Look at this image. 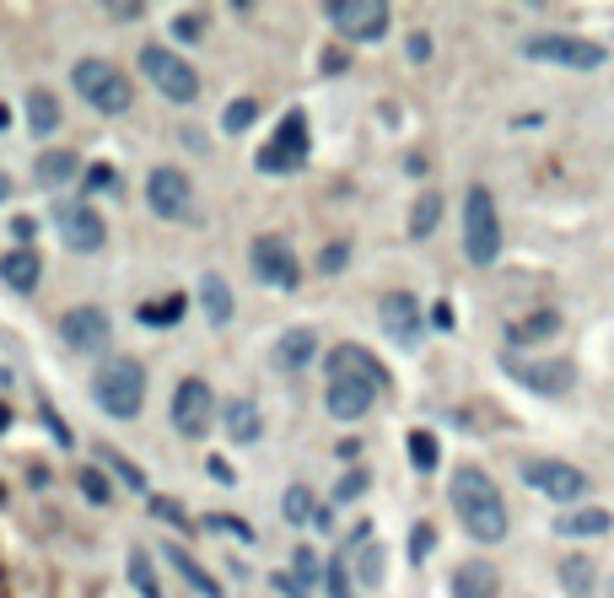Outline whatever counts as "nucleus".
Listing matches in <instances>:
<instances>
[{
  "instance_id": "nucleus-5",
  "label": "nucleus",
  "mask_w": 614,
  "mask_h": 598,
  "mask_svg": "<svg viewBox=\"0 0 614 598\" xmlns=\"http://www.w3.org/2000/svg\"><path fill=\"white\" fill-rule=\"evenodd\" d=\"M141 76H146L167 102L200 98V70H195L189 59H178L173 50H162V44H146V50H141Z\"/></svg>"
},
{
  "instance_id": "nucleus-20",
  "label": "nucleus",
  "mask_w": 614,
  "mask_h": 598,
  "mask_svg": "<svg viewBox=\"0 0 614 598\" xmlns=\"http://www.w3.org/2000/svg\"><path fill=\"white\" fill-rule=\"evenodd\" d=\"M313 356H318V335H313V329H286V335L275 340V350H270V367H275V372H303Z\"/></svg>"
},
{
  "instance_id": "nucleus-29",
  "label": "nucleus",
  "mask_w": 614,
  "mask_h": 598,
  "mask_svg": "<svg viewBox=\"0 0 614 598\" xmlns=\"http://www.w3.org/2000/svg\"><path fill=\"white\" fill-rule=\"evenodd\" d=\"M167 561L178 566V577H184V583H189L200 598H221V583H216V577H205V572L189 561V555H184V550H167Z\"/></svg>"
},
{
  "instance_id": "nucleus-2",
  "label": "nucleus",
  "mask_w": 614,
  "mask_h": 598,
  "mask_svg": "<svg viewBox=\"0 0 614 598\" xmlns=\"http://www.w3.org/2000/svg\"><path fill=\"white\" fill-rule=\"evenodd\" d=\"M92 399H98L102 415L113 421H135L141 404H146V367L135 356H108L92 378Z\"/></svg>"
},
{
  "instance_id": "nucleus-49",
  "label": "nucleus",
  "mask_w": 614,
  "mask_h": 598,
  "mask_svg": "<svg viewBox=\"0 0 614 598\" xmlns=\"http://www.w3.org/2000/svg\"><path fill=\"white\" fill-rule=\"evenodd\" d=\"M610 598H614V583H610Z\"/></svg>"
},
{
  "instance_id": "nucleus-24",
  "label": "nucleus",
  "mask_w": 614,
  "mask_h": 598,
  "mask_svg": "<svg viewBox=\"0 0 614 598\" xmlns=\"http://www.w3.org/2000/svg\"><path fill=\"white\" fill-rule=\"evenodd\" d=\"M550 335H561V313H556V307H539V313L517 318L507 329L512 346H539V340H550Z\"/></svg>"
},
{
  "instance_id": "nucleus-13",
  "label": "nucleus",
  "mask_w": 614,
  "mask_h": 598,
  "mask_svg": "<svg viewBox=\"0 0 614 598\" xmlns=\"http://www.w3.org/2000/svg\"><path fill=\"white\" fill-rule=\"evenodd\" d=\"M59 335H65V346L81 350V356H92V350L108 346V335H113V324H108V313L92 307V302H81V307H70L65 318H59Z\"/></svg>"
},
{
  "instance_id": "nucleus-14",
  "label": "nucleus",
  "mask_w": 614,
  "mask_h": 598,
  "mask_svg": "<svg viewBox=\"0 0 614 598\" xmlns=\"http://www.w3.org/2000/svg\"><path fill=\"white\" fill-rule=\"evenodd\" d=\"M254 275L264 281V286L292 292V286L303 281V264H297V253L286 249L281 238H259V243H254Z\"/></svg>"
},
{
  "instance_id": "nucleus-7",
  "label": "nucleus",
  "mask_w": 614,
  "mask_h": 598,
  "mask_svg": "<svg viewBox=\"0 0 614 598\" xmlns=\"http://www.w3.org/2000/svg\"><path fill=\"white\" fill-rule=\"evenodd\" d=\"M303 162H307V119L292 108V113L275 124V135L259 146L254 167H259V173H275V178H281V173H297Z\"/></svg>"
},
{
  "instance_id": "nucleus-17",
  "label": "nucleus",
  "mask_w": 614,
  "mask_h": 598,
  "mask_svg": "<svg viewBox=\"0 0 614 598\" xmlns=\"http://www.w3.org/2000/svg\"><path fill=\"white\" fill-rule=\"evenodd\" d=\"M512 378H517L523 389L550 394V399L571 389V367H566V361H512Z\"/></svg>"
},
{
  "instance_id": "nucleus-21",
  "label": "nucleus",
  "mask_w": 614,
  "mask_h": 598,
  "mask_svg": "<svg viewBox=\"0 0 614 598\" xmlns=\"http://www.w3.org/2000/svg\"><path fill=\"white\" fill-rule=\"evenodd\" d=\"M377 313H383V329H388V335H399L405 346H415V340H420V307H415V297H409V292H388Z\"/></svg>"
},
{
  "instance_id": "nucleus-23",
  "label": "nucleus",
  "mask_w": 614,
  "mask_h": 598,
  "mask_svg": "<svg viewBox=\"0 0 614 598\" xmlns=\"http://www.w3.org/2000/svg\"><path fill=\"white\" fill-rule=\"evenodd\" d=\"M610 529H614L610 507H571V512L556 518V534L561 540H593V534H610Z\"/></svg>"
},
{
  "instance_id": "nucleus-4",
  "label": "nucleus",
  "mask_w": 614,
  "mask_h": 598,
  "mask_svg": "<svg viewBox=\"0 0 614 598\" xmlns=\"http://www.w3.org/2000/svg\"><path fill=\"white\" fill-rule=\"evenodd\" d=\"M70 87H76L81 98L92 102L98 113H130V102H135L130 76H124L119 65H108V59H76V70H70Z\"/></svg>"
},
{
  "instance_id": "nucleus-6",
  "label": "nucleus",
  "mask_w": 614,
  "mask_h": 598,
  "mask_svg": "<svg viewBox=\"0 0 614 598\" xmlns=\"http://www.w3.org/2000/svg\"><path fill=\"white\" fill-rule=\"evenodd\" d=\"M528 59H545V65H566V70H599L610 54L604 44H593V39H577V33H534L528 44H523Z\"/></svg>"
},
{
  "instance_id": "nucleus-11",
  "label": "nucleus",
  "mask_w": 614,
  "mask_h": 598,
  "mask_svg": "<svg viewBox=\"0 0 614 598\" xmlns=\"http://www.w3.org/2000/svg\"><path fill=\"white\" fill-rule=\"evenodd\" d=\"M54 221H59V243L70 253H98L108 243V221H102L92 205L65 199V205H54Z\"/></svg>"
},
{
  "instance_id": "nucleus-10",
  "label": "nucleus",
  "mask_w": 614,
  "mask_h": 598,
  "mask_svg": "<svg viewBox=\"0 0 614 598\" xmlns=\"http://www.w3.org/2000/svg\"><path fill=\"white\" fill-rule=\"evenodd\" d=\"M173 426H178V437H205L216 426V394L205 378H184L173 389Z\"/></svg>"
},
{
  "instance_id": "nucleus-38",
  "label": "nucleus",
  "mask_w": 614,
  "mask_h": 598,
  "mask_svg": "<svg viewBox=\"0 0 614 598\" xmlns=\"http://www.w3.org/2000/svg\"><path fill=\"white\" fill-rule=\"evenodd\" d=\"M377 577H383V550H377V545H366V550H361V583L372 588Z\"/></svg>"
},
{
  "instance_id": "nucleus-19",
  "label": "nucleus",
  "mask_w": 614,
  "mask_h": 598,
  "mask_svg": "<svg viewBox=\"0 0 614 598\" xmlns=\"http://www.w3.org/2000/svg\"><path fill=\"white\" fill-rule=\"evenodd\" d=\"M216 415H221V432H227L232 443H259V432H264L254 399H221Z\"/></svg>"
},
{
  "instance_id": "nucleus-18",
  "label": "nucleus",
  "mask_w": 614,
  "mask_h": 598,
  "mask_svg": "<svg viewBox=\"0 0 614 598\" xmlns=\"http://www.w3.org/2000/svg\"><path fill=\"white\" fill-rule=\"evenodd\" d=\"M39 275H44V259L39 249H6L0 253V281H6V292H39Z\"/></svg>"
},
{
  "instance_id": "nucleus-48",
  "label": "nucleus",
  "mask_w": 614,
  "mask_h": 598,
  "mask_svg": "<svg viewBox=\"0 0 614 598\" xmlns=\"http://www.w3.org/2000/svg\"><path fill=\"white\" fill-rule=\"evenodd\" d=\"M6 124H11V113H6V108H0V130H6Z\"/></svg>"
},
{
  "instance_id": "nucleus-12",
  "label": "nucleus",
  "mask_w": 614,
  "mask_h": 598,
  "mask_svg": "<svg viewBox=\"0 0 614 598\" xmlns=\"http://www.w3.org/2000/svg\"><path fill=\"white\" fill-rule=\"evenodd\" d=\"M329 22L357 44H377L388 33V6L383 0H329Z\"/></svg>"
},
{
  "instance_id": "nucleus-32",
  "label": "nucleus",
  "mask_w": 614,
  "mask_h": 598,
  "mask_svg": "<svg viewBox=\"0 0 614 598\" xmlns=\"http://www.w3.org/2000/svg\"><path fill=\"white\" fill-rule=\"evenodd\" d=\"M254 119H259V102L254 98H238V102H227V113H221V130H227V135H243Z\"/></svg>"
},
{
  "instance_id": "nucleus-33",
  "label": "nucleus",
  "mask_w": 614,
  "mask_h": 598,
  "mask_svg": "<svg viewBox=\"0 0 614 598\" xmlns=\"http://www.w3.org/2000/svg\"><path fill=\"white\" fill-rule=\"evenodd\" d=\"M409 458H415V469H420V475H426V469H437V464H442L437 437H431V432H409Z\"/></svg>"
},
{
  "instance_id": "nucleus-46",
  "label": "nucleus",
  "mask_w": 614,
  "mask_h": 598,
  "mask_svg": "<svg viewBox=\"0 0 614 598\" xmlns=\"http://www.w3.org/2000/svg\"><path fill=\"white\" fill-rule=\"evenodd\" d=\"M6 426H11V410H6V404H0V432H6Z\"/></svg>"
},
{
  "instance_id": "nucleus-30",
  "label": "nucleus",
  "mask_w": 614,
  "mask_h": 598,
  "mask_svg": "<svg viewBox=\"0 0 614 598\" xmlns=\"http://www.w3.org/2000/svg\"><path fill=\"white\" fill-rule=\"evenodd\" d=\"M437 221H442V195H420L409 210V238H431Z\"/></svg>"
},
{
  "instance_id": "nucleus-34",
  "label": "nucleus",
  "mask_w": 614,
  "mask_h": 598,
  "mask_svg": "<svg viewBox=\"0 0 614 598\" xmlns=\"http://www.w3.org/2000/svg\"><path fill=\"white\" fill-rule=\"evenodd\" d=\"M281 518L292 523V529H303L307 518H313V497H307V486H292L286 501H281Z\"/></svg>"
},
{
  "instance_id": "nucleus-22",
  "label": "nucleus",
  "mask_w": 614,
  "mask_h": 598,
  "mask_svg": "<svg viewBox=\"0 0 614 598\" xmlns=\"http://www.w3.org/2000/svg\"><path fill=\"white\" fill-rule=\"evenodd\" d=\"M502 594V572L491 561H463L453 572V598H496Z\"/></svg>"
},
{
  "instance_id": "nucleus-43",
  "label": "nucleus",
  "mask_w": 614,
  "mask_h": 598,
  "mask_svg": "<svg viewBox=\"0 0 614 598\" xmlns=\"http://www.w3.org/2000/svg\"><path fill=\"white\" fill-rule=\"evenodd\" d=\"M329 598H351V583H346V561L329 566Z\"/></svg>"
},
{
  "instance_id": "nucleus-44",
  "label": "nucleus",
  "mask_w": 614,
  "mask_h": 598,
  "mask_svg": "<svg viewBox=\"0 0 614 598\" xmlns=\"http://www.w3.org/2000/svg\"><path fill=\"white\" fill-rule=\"evenodd\" d=\"M297 577H303V583H313V577H318V555H313V550H297Z\"/></svg>"
},
{
  "instance_id": "nucleus-41",
  "label": "nucleus",
  "mask_w": 614,
  "mask_h": 598,
  "mask_svg": "<svg viewBox=\"0 0 614 598\" xmlns=\"http://www.w3.org/2000/svg\"><path fill=\"white\" fill-rule=\"evenodd\" d=\"M102 464H113V469H119V475H124V480H130V486H135V491H146V475H141V469H135V464H124V458H119V453H102Z\"/></svg>"
},
{
  "instance_id": "nucleus-26",
  "label": "nucleus",
  "mask_w": 614,
  "mask_h": 598,
  "mask_svg": "<svg viewBox=\"0 0 614 598\" xmlns=\"http://www.w3.org/2000/svg\"><path fill=\"white\" fill-rule=\"evenodd\" d=\"M28 124H33V135L59 130V102H54V93H44V87H33V93H28Z\"/></svg>"
},
{
  "instance_id": "nucleus-45",
  "label": "nucleus",
  "mask_w": 614,
  "mask_h": 598,
  "mask_svg": "<svg viewBox=\"0 0 614 598\" xmlns=\"http://www.w3.org/2000/svg\"><path fill=\"white\" fill-rule=\"evenodd\" d=\"M431 54V39L426 33H409V59H426Z\"/></svg>"
},
{
  "instance_id": "nucleus-37",
  "label": "nucleus",
  "mask_w": 614,
  "mask_h": 598,
  "mask_svg": "<svg viewBox=\"0 0 614 598\" xmlns=\"http://www.w3.org/2000/svg\"><path fill=\"white\" fill-rule=\"evenodd\" d=\"M431 545H437V529H431V523H415V534H409V561H426Z\"/></svg>"
},
{
  "instance_id": "nucleus-47",
  "label": "nucleus",
  "mask_w": 614,
  "mask_h": 598,
  "mask_svg": "<svg viewBox=\"0 0 614 598\" xmlns=\"http://www.w3.org/2000/svg\"><path fill=\"white\" fill-rule=\"evenodd\" d=\"M6 195H11V184H6V173H0V205H6Z\"/></svg>"
},
{
  "instance_id": "nucleus-25",
  "label": "nucleus",
  "mask_w": 614,
  "mask_h": 598,
  "mask_svg": "<svg viewBox=\"0 0 614 598\" xmlns=\"http://www.w3.org/2000/svg\"><path fill=\"white\" fill-rule=\"evenodd\" d=\"M561 588L571 598H593L599 594V566L588 555H566L561 561Z\"/></svg>"
},
{
  "instance_id": "nucleus-15",
  "label": "nucleus",
  "mask_w": 614,
  "mask_h": 598,
  "mask_svg": "<svg viewBox=\"0 0 614 598\" xmlns=\"http://www.w3.org/2000/svg\"><path fill=\"white\" fill-rule=\"evenodd\" d=\"M383 389H372L366 378H329V389H324V404H329V415L335 421H361L372 404H377Z\"/></svg>"
},
{
  "instance_id": "nucleus-9",
  "label": "nucleus",
  "mask_w": 614,
  "mask_h": 598,
  "mask_svg": "<svg viewBox=\"0 0 614 598\" xmlns=\"http://www.w3.org/2000/svg\"><path fill=\"white\" fill-rule=\"evenodd\" d=\"M146 205H152L162 221H189L195 216V184H189V173L184 167H152Z\"/></svg>"
},
{
  "instance_id": "nucleus-42",
  "label": "nucleus",
  "mask_w": 614,
  "mask_h": 598,
  "mask_svg": "<svg viewBox=\"0 0 614 598\" xmlns=\"http://www.w3.org/2000/svg\"><path fill=\"white\" fill-rule=\"evenodd\" d=\"M346 259H351V243H329V249H324V259H318V264H324V270L335 275V270H346Z\"/></svg>"
},
{
  "instance_id": "nucleus-36",
  "label": "nucleus",
  "mask_w": 614,
  "mask_h": 598,
  "mask_svg": "<svg viewBox=\"0 0 614 598\" xmlns=\"http://www.w3.org/2000/svg\"><path fill=\"white\" fill-rule=\"evenodd\" d=\"M173 33H178V44H200V39H205V17H200V11L173 17Z\"/></svg>"
},
{
  "instance_id": "nucleus-35",
  "label": "nucleus",
  "mask_w": 614,
  "mask_h": 598,
  "mask_svg": "<svg viewBox=\"0 0 614 598\" xmlns=\"http://www.w3.org/2000/svg\"><path fill=\"white\" fill-rule=\"evenodd\" d=\"M178 318H184V297L146 302V307H141V324H178Z\"/></svg>"
},
{
  "instance_id": "nucleus-1",
  "label": "nucleus",
  "mask_w": 614,
  "mask_h": 598,
  "mask_svg": "<svg viewBox=\"0 0 614 598\" xmlns=\"http://www.w3.org/2000/svg\"><path fill=\"white\" fill-rule=\"evenodd\" d=\"M448 507L459 512V523H463L469 540H480V545H502V540H507V501H502V486H496L480 464L453 469Z\"/></svg>"
},
{
  "instance_id": "nucleus-39",
  "label": "nucleus",
  "mask_w": 614,
  "mask_h": 598,
  "mask_svg": "<svg viewBox=\"0 0 614 598\" xmlns=\"http://www.w3.org/2000/svg\"><path fill=\"white\" fill-rule=\"evenodd\" d=\"M361 491H366V469H351V475L335 486V501H357Z\"/></svg>"
},
{
  "instance_id": "nucleus-31",
  "label": "nucleus",
  "mask_w": 614,
  "mask_h": 598,
  "mask_svg": "<svg viewBox=\"0 0 614 598\" xmlns=\"http://www.w3.org/2000/svg\"><path fill=\"white\" fill-rule=\"evenodd\" d=\"M130 583H135V594L141 598H167L162 594V583H156L152 555H146V550H130Z\"/></svg>"
},
{
  "instance_id": "nucleus-28",
  "label": "nucleus",
  "mask_w": 614,
  "mask_h": 598,
  "mask_svg": "<svg viewBox=\"0 0 614 598\" xmlns=\"http://www.w3.org/2000/svg\"><path fill=\"white\" fill-rule=\"evenodd\" d=\"M81 167H76V156L70 151H50V156H39V184H50V189H59V184H70Z\"/></svg>"
},
{
  "instance_id": "nucleus-16",
  "label": "nucleus",
  "mask_w": 614,
  "mask_h": 598,
  "mask_svg": "<svg viewBox=\"0 0 614 598\" xmlns=\"http://www.w3.org/2000/svg\"><path fill=\"white\" fill-rule=\"evenodd\" d=\"M329 378H366L372 389H388V367L366 346H340L329 350Z\"/></svg>"
},
{
  "instance_id": "nucleus-3",
  "label": "nucleus",
  "mask_w": 614,
  "mask_h": 598,
  "mask_svg": "<svg viewBox=\"0 0 614 598\" xmlns=\"http://www.w3.org/2000/svg\"><path fill=\"white\" fill-rule=\"evenodd\" d=\"M463 253H469V264L502 259V216H496L491 189H480V184L463 195Z\"/></svg>"
},
{
  "instance_id": "nucleus-8",
  "label": "nucleus",
  "mask_w": 614,
  "mask_h": 598,
  "mask_svg": "<svg viewBox=\"0 0 614 598\" xmlns=\"http://www.w3.org/2000/svg\"><path fill=\"white\" fill-rule=\"evenodd\" d=\"M517 475H523V486H534V491H545L550 501H582L588 497V475L582 469H571L561 458H528V464H517Z\"/></svg>"
},
{
  "instance_id": "nucleus-40",
  "label": "nucleus",
  "mask_w": 614,
  "mask_h": 598,
  "mask_svg": "<svg viewBox=\"0 0 614 598\" xmlns=\"http://www.w3.org/2000/svg\"><path fill=\"white\" fill-rule=\"evenodd\" d=\"M81 491L98 501V507H108V480H102L98 469H81Z\"/></svg>"
},
{
  "instance_id": "nucleus-27",
  "label": "nucleus",
  "mask_w": 614,
  "mask_h": 598,
  "mask_svg": "<svg viewBox=\"0 0 614 598\" xmlns=\"http://www.w3.org/2000/svg\"><path fill=\"white\" fill-rule=\"evenodd\" d=\"M200 292H205V318H210V324H227V318H232V286H227L221 275H205Z\"/></svg>"
}]
</instances>
